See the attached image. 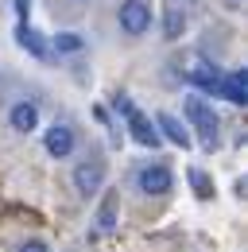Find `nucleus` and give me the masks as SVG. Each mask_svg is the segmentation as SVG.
Masks as SVG:
<instances>
[{
  "mask_svg": "<svg viewBox=\"0 0 248 252\" xmlns=\"http://www.w3.org/2000/svg\"><path fill=\"white\" fill-rule=\"evenodd\" d=\"M183 113H186V121L202 132V144H206V148H214V144H217V125H221V121H217V113H214V105H210L206 97H194V94H190L183 101Z\"/></svg>",
  "mask_w": 248,
  "mask_h": 252,
  "instance_id": "1",
  "label": "nucleus"
},
{
  "mask_svg": "<svg viewBox=\"0 0 248 252\" xmlns=\"http://www.w3.org/2000/svg\"><path fill=\"white\" fill-rule=\"evenodd\" d=\"M121 28H124V35H144L152 28V8L144 0H124L121 4Z\"/></svg>",
  "mask_w": 248,
  "mask_h": 252,
  "instance_id": "2",
  "label": "nucleus"
},
{
  "mask_svg": "<svg viewBox=\"0 0 248 252\" xmlns=\"http://www.w3.org/2000/svg\"><path fill=\"white\" fill-rule=\"evenodd\" d=\"M105 187V163L101 159H90V163H78L74 167V190L78 194H97V190Z\"/></svg>",
  "mask_w": 248,
  "mask_h": 252,
  "instance_id": "3",
  "label": "nucleus"
},
{
  "mask_svg": "<svg viewBox=\"0 0 248 252\" xmlns=\"http://www.w3.org/2000/svg\"><path fill=\"white\" fill-rule=\"evenodd\" d=\"M136 183H140L144 194H167L175 179H171V171H167L163 163H152V167H144V171L136 175Z\"/></svg>",
  "mask_w": 248,
  "mask_h": 252,
  "instance_id": "4",
  "label": "nucleus"
},
{
  "mask_svg": "<svg viewBox=\"0 0 248 252\" xmlns=\"http://www.w3.org/2000/svg\"><path fill=\"white\" fill-rule=\"evenodd\" d=\"M47 152L55 159H66L74 152V128L70 125H51L47 128Z\"/></svg>",
  "mask_w": 248,
  "mask_h": 252,
  "instance_id": "5",
  "label": "nucleus"
},
{
  "mask_svg": "<svg viewBox=\"0 0 248 252\" xmlns=\"http://www.w3.org/2000/svg\"><path fill=\"white\" fill-rule=\"evenodd\" d=\"M124 117H128V128H132L136 144H144V148H159V132L152 128V121H144V117H140V109H136V105H132Z\"/></svg>",
  "mask_w": 248,
  "mask_h": 252,
  "instance_id": "6",
  "label": "nucleus"
},
{
  "mask_svg": "<svg viewBox=\"0 0 248 252\" xmlns=\"http://www.w3.org/2000/svg\"><path fill=\"white\" fill-rule=\"evenodd\" d=\"M221 97H229L233 105H245L248 101V74L245 70H229L221 78Z\"/></svg>",
  "mask_w": 248,
  "mask_h": 252,
  "instance_id": "7",
  "label": "nucleus"
},
{
  "mask_svg": "<svg viewBox=\"0 0 248 252\" xmlns=\"http://www.w3.org/2000/svg\"><path fill=\"white\" fill-rule=\"evenodd\" d=\"M8 121H12L16 132H35V128H39V109H35L31 101H20V105H12Z\"/></svg>",
  "mask_w": 248,
  "mask_h": 252,
  "instance_id": "8",
  "label": "nucleus"
},
{
  "mask_svg": "<svg viewBox=\"0 0 248 252\" xmlns=\"http://www.w3.org/2000/svg\"><path fill=\"white\" fill-rule=\"evenodd\" d=\"M186 78L198 82V86L210 90V94H221V74H217V66H210V63H194L190 70H186Z\"/></svg>",
  "mask_w": 248,
  "mask_h": 252,
  "instance_id": "9",
  "label": "nucleus"
},
{
  "mask_svg": "<svg viewBox=\"0 0 248 252\" xmlns=\"http://www.w3.org/2000/svg\"><path fill=\"white\" fill-rule=\"evenodd\" d=\"M155 125L163 128V136H167L171 144H179V148H190V132L179 125V117H171V113H159V117H155Z\"/></svg>",
  "mask_w": 248,
  "mask_h": 252,
  "instance_id": "10",
  "label": "nucleus"
},
{
  "mask_svg": "<svg viewBox=\"0 0 248 252\" xmlns=\"http://www.w3.org/2000/svg\"><path fill=\"white\" fill-rule=\"evenodd\" d=\"M16 43L24 47V51H31L35 59H47V43L39 39V32L35 28H28V24H20V32H16Z\"/></svg>",
  "mask_w": 248,
  "mask_h": 252,
  "instance_id": "11",
  "label": "nucleus"
},
{
  "mask_svg": "<svg viewBox=\"0 0 248 252\" xmlns=\"http://www.w3.org/2000/svg\"><path fill=\"white\" fill-rule=\"evenodd\" d=\"M186 28V16H183V8H175V4H167V12H163V35L167 39H179Z\"/></svg>",
  "mask_w": 248,
  "mask_h": 252,
  "instance_id": "12",
  "label": "nucleus"
},
{
  "mask_svg": "<svg viewBox=\"0 0 248 252\" xmlns=\"http://www.w3.org/2000/svg\"><path fill=\"white\" fill-rule=\"evenodd\" d=\"M55 47L66 51V55H74V51H82V47H86V39H82L78 32H59V35H55Z\"/></svg>",
  "mask_w": 248,
  "mask_h": 252,
  "instance_id": "13",
  "label": "nucleus"
},
{
  "mask_svg": "<svg viewBox=\"0 0 248 252\" xmlns=\"http://www.w3.org/2000/svg\"><path fill=\"white\" fill-rule=\"evenodd\" d=\"M113 225H117V198H105V206H101V214H97V229L109 233Z\"/></svg>",
  "mask_w": 248,
  "mask_h": 252,
  "instance_id": "14",
  "label": "nucleus"
},
{
  "mask_svg": "<svg viewBox=\"0 0 248 252\" xmlns=\"http://www.w3.org/2000/svg\"><path fill=\"white\" fill-rule=\"evenodd\" d=\"M190 183H194V190H198V198H210L214 190H210V179L202 175V171H190Z\"/></svg>",
  "mask_w": 248,
  "mask_h": 252,
  "instance_id": "15",
  "label": "nucleus"
},
{
  "mask_svg": "<svg viewBox=\"0 0 248 252\" xmlns=\"http://www.w3.org/2000/svg\"><path fill=\"white\" fill-rule=\"evenodd\" d=\"M20 252H47L43 241H28V245H20Z\"/></svg>",
  "mask_w": 248,
  "mask_h": 252,
  "instance_id": "16",
  "label": "nucleus"
},
{
  "mask_svg": "<svg viewBox=\"0 0 248 252\" xmlns=\"http://www.w3.org/2000/svg\"><path fill=\"white\" fill-rule=\"evenodd\" d=\"M28 8H31V0H20V4H16V12H20V20H24V24H28Z\"/></svg>",
  "mask_w": 248,
  "mask_h": 252,
  "instance_id": "17",
  "label": "nucleus"
}]
</instances>
